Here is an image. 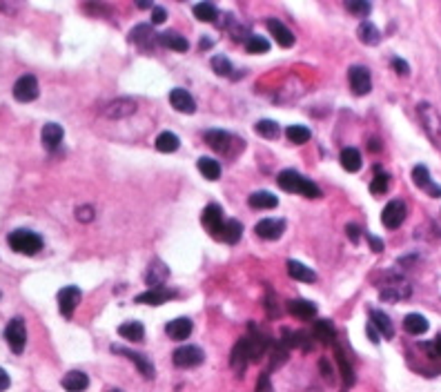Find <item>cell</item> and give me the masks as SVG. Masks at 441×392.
I'll use <instances>...</instances> for the list:
<instances>
[{"mask_svg":"<svg viewBox=\"0 0 441 392\" xmlns=\"http://www.w3.org/2000/svg\"><path fill=\"white\" fill-rule=\"evenodd\" d=\"M277 183L281 190L290 192V194H303V196H308V199H321V190H319V185H314L310 178L301 176L297 170H283L277 176Z\"/></svg>","mask_w":441,"mask_h":392,"instance_id":"1","label":"cell"},{"mask_svg":"<svg viewBox=\"0 0 441 392\" xmlns=\"http://www.w3.org/2000/svg\"><path fill=\"white\" fill-rule=\"evenodd\" d=\"M417 114H419L423 132L428 134V139L433 141V145L437 149H441V114L435 110V105H430V103H419Z\"/></svg>","mask_w":441,"mask_h":392,"instance_id":"2","label":"cell"},{"mask_svg":"<svg viewBox=\"0 0 441 392\" xmlns=\"http://www.w3.org/2000/svg\"><path fill=\"white\" fill-rule=\"evenodd\" d=\"M7 243L13 252L25 254V256H34L42 250V238L32 232V230H16L7 236Z\"/></svg>","mask_w":441,"mask_h":392,"instance_id":"3","label":"cell"},{"mask_svg":"<svg viewBox=\"0 0 441 392\" xmlns=\"http://www.w3.org/2000/svg\"><path fill=\"white\" fill-rule=\"evenodd\" d=\"M205 143L212 149H214V152L225 154V156H232V154H236V149L246 147L241 141H236L232 134H227L223 129H210V132H205Z\"/></svg>","mask_w":441,"mask_h":392,"instance_id":"4","label":"cell"},{"mask_svg":"<svg viewBox=\"0 0 441 392\" xmlns=\"http://www.w3.org/2000/svg\"><path fill=\"white\" fill-rule=\"evenodd\" d=\"M410 294H413V288H410V283L403 277H390L382 285V292H379V296H382L384 301H390V304H394V301H403Z\"/></svg>","mask_w":441,"mask_h":392,"instance_id":"5","label":"cell"},{"mask_svg":"<svg viewBox=\"0 0 441 392\" xmlns=\"http://www.w3.org/2000/svg\"><path fill=\"white\" fill-rule=\"evenodd\" d=\"M5 339H7V345L11 348V352L21 354L25 350V345H27V328H25V321L21 319V316H16V319H11L7 323Z\"/></svg>","mask_w":441,"mask_h":392,"instance_id":"6","label":"cell"},{"mask_svg":"<svg viewBox=\"0 0 441 392\" xmlns=\"http://www.w3.org/2000/svg\"><path fill=\"white\" fill-rule=\"evenodd\" d=\"M201 223L203 228L214 236V238H223V225H225V219H223V209L221 205L212 203L203 209V217H201Z\"/></svg>","mask_w":441,"mask_h":392,"instance_id":"7","label":"cell"},{"mask_svg":"<svg viewBox=\"0 0 441 392\" xmlns=\"http://www.w3.org/2000/svg\"><path fill=\"white\" fill-rule=\"evenodd\" d=\"M172 359H174V366L178 368H196L203 364L205 354L199 345H181L178 350H174Z\"/></svg>","mask_w":441,"mask_h":392,"instance_id":"8","label":"cell"},{"mask_svg":"<svg viewBox=\"0 0 441 392\" xmlns=\"http://www.w3.org/2000/svg\"><path fill=\"white\" fill-rule=\"evenodd\" d=\"M81 296H83V292H81V288H76V285H65V288L58 292V308L65 319H71L74 316L76 306L81 304Z\"/></svg>","mask_w":441,"mask_h":392,"instance_id":"9","label":"cell"},{"mask_svg":"<svg viewBox=\"0 0 441 392\" xmlns=\"http://www.w3.org/2000/svg\"><path fill=\"white\" fill-rule=\"evenodd\" d=\"M348 79H350V87H353V92L357 96H366L370 94V89H372V79H370V71L366 67H350L348 71Z\"/></svg>","mask_w":441,"mask_h":392,"instance_id":"10","label":"cell"},{"mask_svg":"<svg viewBox=\"0 0 441 392\" xmlns=\"http://www.w3.org/2000/svg\"><path fill=\"white\" fill-rule=\"evenodd\" d=\"M40 94V89H38V81L34 76H21L16 81V85H13V98H16L18 103H32L36 100Z\"/></svg>","mask_w":441,"mask_h":392,"instance_id":"11","label":"cell"},{"mask_svg":"<svg viewBox=\"0 0 441 392\" xmlns=\"http://www.w3.org/2000/svg\"><path fill=\"white\" fill-rule=\"evenodd\" d=\"M112 350L118 352V354H125V357L132 361V364L141 370V374L145 376V379H154V376H156L154 364H151V361H149L145 354H139V352H134V350H130V348H123V345H112Z\"/></svg>","mask_w":441,"mask_h":392,"instance_id":"12","label":"cell"},{"mask_svg":"<svg viewBox=\"0 0 441 392\" xmlns=\"http://www.w3.org/2000/svg\"><path fill=\"white\" fill-rule=\"evenodd\" d=\"M403 221H406V203L403 201H390L382 212V223L386 225L388 230H397Z\"/></svg>","mask_w":441,"mask_h":392,"instance_id":"13","label":"cell"},{"mask_svg":"<svg viewBox=\"0 0 441 392\" xmlns=\"http://www.w3.org/2000/svg\"><path fill=\"white\" fill-rule=\"evenodd\" d=\"M254 232H256L258 238L277 241V238H281L283 232H285V221H283V219H263V221H258V223H256Z\"/></svg>","mask_w":441,"mask_h":392,"instance_id":"14","label":"cell"},{"mask_svg":"<svg viewBox=\"0 0 441 392\" xmlns=\"http://www.w3.org/2000/svg\"><path fill=\"white\" fill-rule=\"evenodd\" d=\"M252 361V350H250V341L248 337L246 339H241L236 345H234V350H232V357H230V364L234 368V372L243 374L248 368V364Z\"/></svg>","mask_w":441,"mask_h":392,"instance_id":"15","label":"cell"},{"mask_svg":"<svg viewBox=\"0 0 441 392\" xmlns=\"http://www.w3.org/2000/svg\"><path fill=\"white\" fill-rule=\"evenodd\" d=\"M413 180H415V185L423 192H428L433 199H439L441 196V185H435L433 183V178H430V172L425 165H417V168L413 170Z\"/></svg>","mask_w":441,"mask_h":392,"instance_id":"16","label":"cell"},{"mask_svg":"<svg viewBox=\"0 0 441 392\" xmlns=\"http://www.w3.org/2000/svg\"><path fill=\"white\" fill-rule=\"evenodd\" d=\"M167 277H170V270H167V265L159 259H154L149 263V270L145 275V281L149 285V290H156V288H163V283L167 281Z\"/></svg>","mask_w":441,"mask_h":392,"instance_id":"17","label":"cell"},{"mask_svg":"<svg viewBox=\"0 0 441 392\" xmlns=\"http://www.w3.org/2000/svg\"><path fill=\"white\" fill-rule=\"evenodd\" d=\"M170 103H172V108L181 114H194L196 112V103L194 98L190 96V92H185V89H172L170 92Z\"/></svg>","mask_w":441,"mask_h":392,"instance_id":"18","label":"cell"},{"mask_svg":"<svg viewBox=\"0 0 441 392\" xmlns=\"http://www.w3.org/2000/svg\"><path fill=\"white\" fill-rule=\"evenodd\" d=\"M268 32L275 36V40L281 45V47H285V50H290L292 45H294V34L281 21H277V18L268 21Z\"/></svg>","mask_w":441,"mask_h":392,"instance_id":"19","label":"cell"},{"mask_svg":"<svg viewBox=\"0 0 441 392\" xmlns=\"http://www.w3.org/2000/svg\"><path fill=\"white\" fill-rule=\"evenodd\" d=\"M172 296H176L174 290L170 288H156V290H147L143 294L136 296V304H145V306H163L165 301H170Z\"/></svg>","mask_w":441,"mask_h":392,"instance_id":"20","label":"cell"},{"mask_svg":"<svg viewBox=\"0 0 441 392\" xmlns=\"http://www.w3.org/2000/svg\"><path fill=\"white\" fill-rule=\"evenodd\" d=\"M136 108H139V105H136L132 98H120L105 108V116L108 118H127L136 112Z\"/></svg>","mask_w":441,"mask_h":392,"instance_id":"21","label":"cell"},{"mask_svg":"<svg viewBox=\"0 0 441 392\" xmlns=\"http://www.w3.org/2000/svg\"><path fill=\"white\" fill-rule=\"evenodd\" d=\"M192 321L190 319H185V316H178V319H174V321H170L165 325V333L170 335V339H174V341H185L188 337H190V333H192Z\"/></svg>","mask_w":441,"mask_h":392,"instance_id":"22","label":"cell"},{"mask_svg":"<svg viewBox=\"0 0 441 392\" xmlns=\"http://www.w3.org/2000/svg\"><path fill=\"white\" fill-rule=\"evenodd\" d=\"M63 137H65L63 127L56 125V123H47L42 127V145H45V149H50V152H54V149L60 147Z\"/></svg>","mask_w":441,"mask_h":392,"instance_id":"23","label":"cell"},{"mask_svg":"<svg viewBox=\"0 0 441 392\" xmlns=\"http://www.w3.org/2000/svg\"><path fill=\"white\" fill-rule=\"evenodd\" d=\"M370 323H372V328H374L382 337H386V339H392V337H394V325H392L390 316H388L386 312H382V310H372V312H370Z\"/></svg>","mask_w":441,"mask_h":392,"instance_id":"24","label":"cell"},{"mask_svg":"<svg viewBox=\"0 0 441 392\" xmlns=\"http://www.w3.org/2000/svg\"><path fill=\"white\" fill-rule=\"evenodd\" d=\"M60 386H63L67 392H83L89 386V376L85 372H81V370H71V372H67L63 376Z\"/></svg>","mask_w":441,"mask_h":392,"instance_id":"25","label":"cell"},{"mask_svg":"<svg viewBox=\"0 0 441 392\" xmlns=\"http://www.w3.org/2000/svg\"><path fill=\"white\" fill-rule=\"evenodd\" d=\"M357 36H359V40H361L363 45H368V47H374V45L382 42V32H379L377 25L370 23V21H363V23L359 25Z\"/></svg>","mask_w":441,"mask_h":392,"instance_id":"26","label":"cell"},{"mask_svg":"<svg viewBox=\"0 0 441 392\" xmlns=\"http://www.w3.org/2000/svg\"><path fill=\"white\" fill-rule=\"evenodd\" d=\"M287 310H290L292 316H299V319H314L316 316V306L312 301H306V299H294L287 304Z\"/></svg>","mask_w":441,"mask_h":392,"instance_id":"27","label":"cell"},{"mask_svg":"<svg viewBox=\"0 0 441 392\" xmlns=\"http://www.w3.org/2000/svg\"><path fill=\"white\" fill-rule=\"evenodd\" d=\"M159 42L167 50H174V52H188L190 50V42L185 36H181L176 32H163L159 34Z\"/></svg>","mask_w":441,"mask_h":392,"instance_id":"28","label":"cell"},{"mask_svg":"<svg viewBox=\"0 0 441 392\" xmlns=\"http://www.w3.org/2000/svg\"><path fill=\"white\" fill-rule=\"evenodd\" d=\"M250 207L254 209H275L279 205V196H275L272 192H254L250 199H248Z\"/></svg>","mask_w":441,"mask_h":392,"instance_id":"29","label":"cell"},{"mask_svg":"<svg viewBox=\"0 0 441 392\" xmlns=\"http://www.w3.org/2000/svg\"><path fill=\"white\" fill-rule=\"evenodd\" d=\"M118 335L123 337V339H127V341H143L145 339V328H143V323L141 321H127V323H123L118 328Z\"/></svg>","mask_w":441,"mask_h":392,"instance_id":"30","label":"cell"},{"mask_svg":"<svg viewBox=\"0 0 441 392\" xmlns=\"http://www.w3.org/2000/svg\"><path fill=\"white\" fill-rule=\"evenodd\" d=\"M361 165H363V161H361L359 149H355V147H345L343 152H341V168H343L345 172H359V170H361Z\"/></svg>","mask_w":441,"mask_h":392,"instance_id":"31","label":"cell"},{"mask_svg":"<svg viewBox=\"0 0 441 392\" xmlns=\"http://www.w3.org/2000/svg\"><path fill=\"white\" fill-rule=\"evenodd\" d=\"M287 275L297 281H306V283H314L316 281V275L308 265H303L299 261H287Z\"/></svg>","mask_w":441,"mask_h":392,"instance_id":"32","label":"cell"},{"mask_svg":"<svg viewBox=\"0 0 441 392\" xmlns=\"http://www.w3.org/2000/svg\"><path fill=\"white\" fill-rule=\"evenodd\" d=\"M403 328H406V333L417 337V335H423L425 330H428V321H425L423 314L413 312V314H408L406 319H403Z\"/></svg>","mask_w":441,"mask_h":392,"instance_id":"33","label":"cell"},{"mask_svg":"<svg viewBox=\"0 0 441 392\" xmlns=\"http://www.w3.org/2000/svg\"><path fill=\"white\" fill-rule=\"evenodd\" d=\"M178 147H181V139L176 137V134H172V132L159 134V139H156V149H159V152L172 154V152H176Z\"/></svg>","mask_w":441,"mask_h":392,"instance_id":"34","label":"cell"},{"mask_svg":"<svg viewBox=\"0 0 441 392\" xmlns=\"http://www.w3.org/2000/svg\"><path fill=\"white\" fill-rule=\"evenodd\" d=\"M199 172L207 178V180H219L221 178V165L214 158H199Z\"/></svg>","mask_w":441,"mask_h":392,"instance_id":"35","label":"cell"},{"mask_svg":"<svg viewBox=\"0 0 441 392\" xmlns=\"http://www.w3.org/2000/svg\"><path fill=\"white\" fill-rule=\"evenodd\" d=\"M194 16L199 18L201 23H217L219 9L212 3H199V5H194Z\"/></svg>","mask_w":441,"mask_h":392,"instance_id":"36","label":"cell"},{"mask_svg":"<svg viewBox=\"0 0 441 392\" xmlns=\"http://www.w3.org/2000/svg\"><path fill=\"white\" fill-rule=\"evenodd\" d=\"M254 132L263 139H279L281 137V127H279V123H275V120H258V123L254 125Z\"/></svg>","mask_w":441,"mask_h":392,"instance_id":"37","label":"cell"},{"mask_svg":"<svg viewBox=\"0 0 441 392\" xmlns=\"http://www.w3.org/2000/svg\"><path fill=\"white\" fill-rule=\"evenodd\" d=\"M314 339H319L321 343H330L334 339V328L328 319H319L314 321V330H312Z\"/></svg>","mask_w":441,"mask_h":392,"instance_id":"38","label":"cell"},{"mask_svg":"<svg viewBox=\"0 0 441 392\" xmlns=\"http://www.w3.org/2000/svg\"><path fill=\"white\" fill-rule=\"evenodd\" d=\"M285 137L290 139V143L303 145V143H308V141H310L312 132H310L306 125H290V127L285 129Z\"/></svg>","mask_w":441,"mask_h":392,"instance_id":"39","label":"cell"},{"mask_svg":"<svg viewBox=\"0 0 441 392\" xmlns=\"http://www.w3.org/2000/svg\"><path fill=\"white\" fill-rule=\"evenodd\" d=\"M241 234H243V225L236 219L225 221V225H223V241H227V243H239Z\"/></svg>","mask_w":441,"mask_h":392,"instance_id":"40","label":"cell"},{"mask_svg":"<svg viewBox=\"0 0 441 392\" xmlns=\"http://www.w3.org/2000/svg\"><path fill=\"white\" fill-rule=\"evenodd\" d=\"M246 50L250 52V54H268L270 52V42H268V38H263V36H248V40H246Z\"/></svg>","mask_w":441,"mask_h":392,"instance_id":"41","label":"cell"},{"mask_svg":"<svg viewBox=\"0 0 441 392\" xmlns=\"http://www.w3.org/2000/svg\"><path fill=\"white\" fill-rule=\"evenodd\" d=\"M154 36H156V34L151 32V27H149V25H139V27H134V29H132L130 40H132V42H139V45H147Z\"/></svg>","mask_w":441,"mask_h":392,"instance_id":"42","label":"cell"},{"mask_svg":"<svg viewBox=\"0 0 441 392\" xmlns=\"http://www.w3.org/2000/svg\"><path fill=\"white\" fill-rule=\"evenodd\" d=\"M345 9H348L350 13H355V16H359V18H366L368 13L372 11V5L366 3V0H348V3H345Z\"/></svg>","mask_w":441,"mask_h":392,"instance_id":"43","label":"cell"},{"mask_svg":"<svg viewBox=\"0 0 441 392\" xmlns=\"http://www.w3.org/2000/svg\"><path fill=\"white\" fill-rule=\"evenodd\" d=\"M337 364H339V368H341V374H343V381H345V386H353L355 384V370H353V366L348 364V359H345V354L341 352V350H337Z\"/></svg>","mask_w":441,"mask_h":392,"instance_id":"44","label":"cell"},{"mask_svg":"<svg viewBox=\"0 0 441 392\" xmlns=\"http://www.w3.org/2000/svg\"><path fill=\"white\" fill-rule=\"evenodd\" d=\"M390 188V176L386 172H377V176L372 178V183H370V192L372 194H386Z\"/></svg>","mask_w":441,"mask_h":392,"instance_id":"45","label":"cell"},{"mask_svg":"<svg viewBox=\"0 0 441 392\" xmlns=\"http://www.w3.org/2000/svg\"><path fill=\"white\" fill-rule=\"evenodd\" d=\"M212 69H214V74H219V76H230L232 63L225 56H212Z\"/></svg>","mask_w":441,"mask_h":392,"instance_id":"46","label":"cell"},{"mask_svg":"<svg viewBox=\"0 0 441 392\" xmlns=\"http://www.w3.org/2000/svg\"><path fill=\"white\" fill-rule=\"evenodd\" d=\"M76 219H79L81 223H89V221H94V207H89V205H83L76 209Z\"/></svg>","mask_w":441,"mask_h":392,"instance_id":"47","label":"cell"},{"mask_svg":"<svg viewBox=\"0 0 441 392\" xmlns=\"http://www.w3.org/2000/svg\"><path fill=\"white\" fill-rule=\"evenodd\" d=\"M167 21V11L159 5H154V9H151V23L154 25H163Z\"/></svg>","mask_w":441,"mask_h":392,"instance_id":"48","label":"cell"},{"mask_svg":"<svg viewBox=\"0 0 441 392\" xmlns=\"http://www.w3.org/2000/svg\"><path fill=\"white\" fill-rule=\"evenodd\" d=\"M392 67H394V71L399 74V76H408V74H410L408 63H406V60H401V58H392Z\"/></svg>","mask_w":441,"mask_h":392,"instance_id":"49","label":"cell"},{"mask_svg":"<svg viewBox=\"0 0 441 392\" xmlns=\"http://www.w3.org/2000/svg\"><path fill=\"white\" fill-rule=\"evenodd\" d=\"M345 234H348V238H350V241H353V243H359V238H361V230H359V225H355V223L345 225Z\"/></svg>","mask_w":441,"mask_h":392,"instance_id":"50","label":"cell"},{"mask_svg":"<svg viewBox=\"0 0 441 392\" xmlns=\"http://www.w3.org/2000/svg\"><path fill=\"white\" fill-rule=\"evenodd\" d=\"M368 243L372 246V252H382L384 250V241L382 238H377L372 234H368Z\"/></svg>","mask_w":441,"mask_h":392,"instance_id":"51","label":"cell"},{"mask_svg":"<svg viewBox=\"0 0 441 392\" xmlns=\"http://www.w3.org/2000/svg\"><path fill=\"white\" fill-rule=\"evenodd\" d=\"M11 386V379H9V374L3 370V368H0V392H5L7 388Z\"/></svg>","mask_w":441,"mask_h":392,"instance_id":"52","label":"cell"},{"mask_svg":"<svg viewBox=\"0 0 441 392\" xmlns=\"http://www.w3.org/2000/svg\"><path fill=\"white\" fill-rule=\"evenodd\" d=\"M319 366H321L326 379H328V381H332V368H330V361H328V359H321V364H319Z\"/></svg>","mask_w":441,"mask_h":392,"instance_id":"53","label":"cell"},{"mask_svg":"<svg viewBox=\"0 0 441 392\" xmlns=\"http://www.w3.org/2000/svg\"><path fill=\"white\" fill-rule=\"evenodd\" d=\"M368 337H370V341L377 345L379 343V333H377V330L372 328V323H368Z\"/></svg>","mask_w":441,"mask_h":392,"instance_id":"54","label":"cell"},{"mask_svg":"<svg viewBox=\"0 0 441 392\" xmlns=\"http://www.w3.org/2000/svg\"><path fill=\"white\" fill-rule=\"evenodd\" d=\"M136 5H139L141 9H154V5H151V3H145V0H141V3H136Z\"/></svg>","mask_w":441,"mask_h":392,"instance_id":"55","label":"cell"},{"mask_svg":"<svg viewBox=\"0 0 441 392\" xmlns=\"http://www.w3.org/2000/svg\"><path fill=\"white\" fill-rule=\"evenodd\" d=\"M435 350H437V354L441 357V335L437 337V341H435Z\"/></svg>","mask_w":441,"mask_h":392,"instance_id":"56","label":"cell"},{"mask_svg":"<svg viewBox=\"0 0 441 392\" xmlns=\"http://www.w3.org/2000/svg\"><path fill=\"white\" fill-rule=\"evenodd\" d=\"M112 392H120V390H112Z\"/></svg>","mask_w":441,"mask_h":392,"instance_id":"57","label":"cell"}]
</instances>
